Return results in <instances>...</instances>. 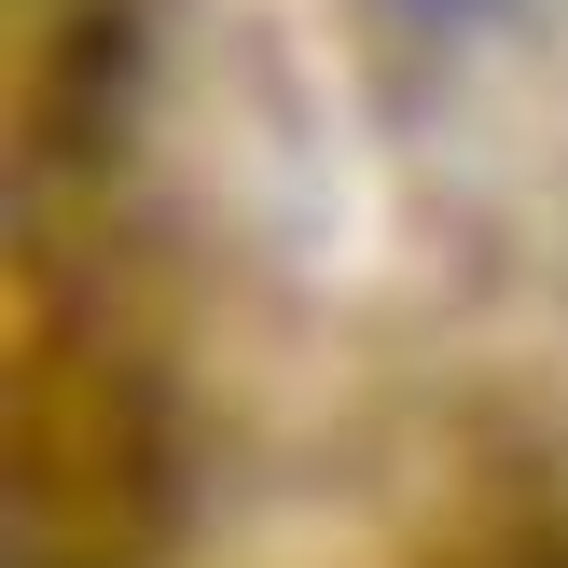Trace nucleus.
<instances>
[]
</instances>
